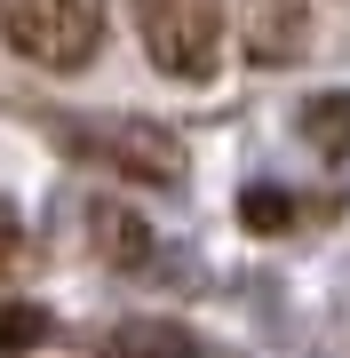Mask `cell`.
<instances>
[{
  "mask_svg": "<svg viewBox=\"0 0 350 358\" xmlns=\"http://www.w3.org/2000/svg\"><path fill=\"white\" fill-rule=\"evenodd\" d=\"M119 358H199V343L168 319H128L119 327Z\"/></svg>",
  "mask_w": 350,
  "mask_h": 358,
  "instance_id": "cell-6",
  "label": "cell"
},
{
  "mask_svg": "<svg viewBox=\"0 0 350 358\" xmlns=\"http://www.w3.org/2000/svg\"><path fill=\"white\" fill-rule=\"evenodd\" d=\"M247 48L255 56H295L302 48V8L295 0H271V8L255 16V32H247Z\"/></svg>",
  "mask_w": 350,
  "mask_h": 358,
  "instance_id": "cell-7",
  "label": "cell"
},
{
  "mask_svg": "<svg viewBox=\"0 0 350 358\" xmlns=\"http://www.w3.org/2000/svg\"><path fill=\"white\" fill-rule=\"evenodd\" d=\"M8 247H16V223H8V207H0V255H8Z\"/></svg>",
  "mask_w": 350,
  "mask_h": 358,
  "instance_id": "cell-10",
  "label": "cell"
},
{
  "mask_svg": "<svg viewBox=\"0 0 350 358\" xmlns=\"http://www.w3.org/2000/svg\"><path fill=\"white\" fill-rule=\"evenodd\" d=\"M239 223L263 231V239H279V231L295 223V199H286L279 183H247V192H239Z\"/></svg>",
  "mask_w": 350,
  "mask_h": 358,
  "instance_id": "cell-9",
  "label": "cell"
},
{
  "mask_svg": "<svg viewBox=\"0 0 350 358\" xmlns=\"http://www.w3.org/2000/svg\"><path fill=\"white\" fill-rule=\"evenodd\" d=\"M88 239H96V255H104V263H119V271H136L143 255H152V231H143L136 215H128V207H88Z\"/></svg>",
  "mask_w": 350,
  "mask_h": 358,
  "instance_id": "cell-4",
  "label": "cell"
},
{
  "mask_svg": "<svg viewBox=\"0 0 350 358\" xmlns=\"http://www.w3.org/2000/svg\"><path fill=\"white\" fill-rule=\"evenodd\" d=\"M72 143L88 159H112L119 176H143V183H183V143L152 120H80Z\"/></svg>",
  "mask_w": 350,
  "mask_h": 358,
  "instance_id": "cell-3",
  "label": "cell"
},
{
  "mask_svg": "<svg viewBox=\"0 0 350 358\" xmlns=\"http://www.w3.org/2000/svg\"><path fill=\"white\" fill-rule=\"evenodd\" d=\"M302 136H311V152L350 159V88H326V96L302 103Z\"/></svg>",
  "mask_w": 350,
  "mask_h": 358,
  "instance_id": "cell-5",
  "label": "cell"
},
{
  "mask_svg": "<svg viewBox=\"0 0 350 358\" xmlns=\"http://www.w3.org/2000/svg\"><path fill=\"white\" fill-rule=\"evenodd\" d=\"M48 334H56L48 303H0V358H16V350H40Z\"/></svg>",
  "mask_w": 350,
  "mask_h": 358,
  "instance_id": "cell-8",
  "label": "cell"
},
{
  "mask_svg": "<svg viewBox=\"0 0 350 358\" xmlns=\"http://www.w3.org/2000/svg\"><path fill=\"white\" fill-rule=\"evenodd\" d=\"M0 40L40 72H80L104 48V0H0Z\"/></svg>",
  "mask_w": 350,
  "mask_h": 358,
  "instance_id": "cell-1",
  "label": "cell"
},
{
  "mask_svg": "<svg viewBox=\"0 0 350 358\" xmlns=\"http://www.w3.org/2000/svg\"><path fill=\"white\" fill-rule=\"evenodd\" d=\"M136 32L168 80H215L223 64V0H136Z\"/></svg>",
  "mask_w": 350,
  "mask_h": 358,
  "instance_id": "cell-2",
  "label": "cell"
}]
</instances>
